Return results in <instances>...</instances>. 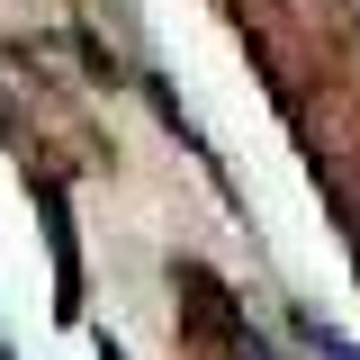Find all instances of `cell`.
Segmentation results:
<instances>
[{"label": "cell", "instance_id": "1", "mask_svg": "<svg viewBox=\"0 0 360 360\" xmlns=\"http://www.w3.org/2000/svg\"><path fill=\"white\" fill-rule=\"evenodd\" d=\"M297 333H307V342H315V352H324V360H360V342H342V333H324L315 315H307V324H297Z\"/></svg>", "mask_w": 360, "mask_h": 360}]
</instances>
